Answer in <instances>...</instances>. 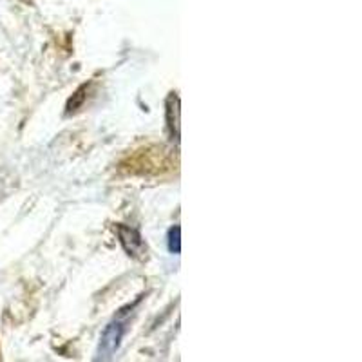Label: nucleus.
Segmentation results:
<instances>
[{"label": "nucleus", "mask_w": 362, "mask_h": 362, "mask_svg": "<svg viewBox=\"0 0 362 362\" xmlns=\"http://www.w3.org/2000/svg\"><path fill=\"white\" fill-rule=\"evenodd\" d=\"M125 334V326L122 322H112L107 326V329L103 332L102 341H100V350L98 357L100 358H111L115 355V351L118 350L119 341Z\"/></svg>", "instance_id": "nucleus-1"}, {"label": "nucleus", "mask_w": 362, "mask_h": 362, "mask_svg": "<svg viewBox=\"0 0 362 362\" xmlns=\"http://www.w3.org/2000/svg\"><path fill=\"white\" fill-rule=\"evenodd\" d=\"M118 235L119 241L124 245V248L127 250L129 255H134V257H141V255L147 252V247H145L144 239L134 228H129V226H118Z\"/></svg>", "instance_id": "nucleus-2"}, {"label": "nucleus", "mask_w": 362, "mask_h": 362, "mask_svg": "<svg viewBox=\"0 0 362 362\" xmlns=\"http://www.w3.org/2000/svg\"><path fill=\"white\" fill-rule=\"evenodd\" d=\"M180 226H176L169 234V250L173 254H180Z\"/></svg>", "instance_id": "nucleus-3"}]
</instances>
